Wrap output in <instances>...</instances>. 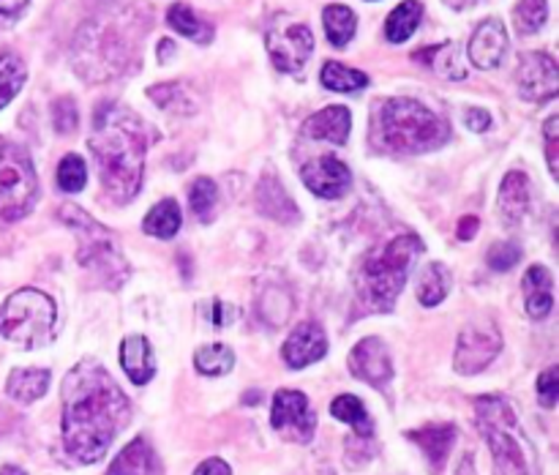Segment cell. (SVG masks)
Wrapping results in <instances>:
<instances>
[{"label":"cell","instance_id":"obj_1","mask_svg":"<svg viewBox=\"0 0 559 475\" xmlns=\"http://www.w3.org/2000/svg\"><path fill=\"white\" fill-rule=\"evenodd\" d=\"M129 399L104 366H74L63 380V446L71 459L93 464L129 424Z\"/></svg>","mask_w":559,"mask_h":475},{"label":"cell","instance_id":"obj_2","mask_svg":"<svg viewBox=\"0 0 559 475\" xmlns=\"http://www.w3.org/2000/svg\"><path fill=\"white\" fill-rule=\"evenodd\" d=\"M91 153L98 164L104 191L112 202L126 205L140 194L145 175L147 136L142 120L129 107L104 102L93 112Z\"/></svg>","mask_w":559,"mask_h":475},{"label":"cell","instance_id":"obj_3","mask_svg":"<svg viewBox=\"0 0 559 475\" xmlns=\"http://www.w3.org/2000/svg\"><path fill=\"white\" fill-rule=\"evenodd\" d=\"M451 129L437 112L415 98H385L371 118V142L388 153H426L445 145Z\"/></svg>","mask_w":559,"mask_h":475},{"label":"cell","instance_id":"obj_4","mask_svg":"<svg viewBox=\"0 0 559 475\" xmlns=\"http://www.w3.org/2000/svg\"><path fill=\"white\" fill-rule=\"evenodd\" d=\"M420 254H424V240L415 233L396 235L388 244L371 249L360 262V306L369 311H391Z\"/></svg>","mask_w":559,"mask_h":475},{"label":"cell","instance_id":"obj_5","mask_svg":"<svg viewBox=\"0 0 559 475\" xmlns=\"http://www.w3.org/2000/svg\"><path fill=\"white\" fill-rule=\"evenodd\" d=\"M475 424L491 448L495 475H540L538 451L524 435L516 413L506 399H475Z\"/></svg>","mask_w":559,"mask_h":475},{"label":"cell","instance_id":"obj_6","mask_svg":"<svg viewBox=\"0 0 559 475\" xmlns=\"http://www.w3.org/2000/svg\"><path fill=\"white\" fill-rule=\"evenodd\" d=\"M0 333L20 347H41L58 333V309L38 289H16L0 306Z\"/></svg>","mask_w":559,"mask_h":475},{"label":"cell","instance_id":"obj_7","mask_svg":"<svg viewBox=\"0 0 559 475\" xmlns=\"http://www.w3.org/2000/svg\"><path fill=\"white\" fill-rule=\"evenodd\" d=\"M60 218L80 235V254H76V262L91 276H96L98 284H104V287H118L126 278V273H129V265H126L123 254L115 246L109 229H104L96 218H91L76 205L60 207Z\"/></svg>","mask_w":559,"mask_h":475},{"label":"cell","instance_id":"obj_8","mask_svg":"<svg viewBox=\"0 0 559 475\" xmlns=\"http://www.w3.org/2000/svg\"><path fill=\"white\" fill-rule=\"evenodd\" d=\"M38 200V178L31 156L20 145H0V218L16 222Z\"/></svg>","mask_w":559,"mask_h":475},{"label":"cell","instance_id":"obj_9","mask_svg":"<svg viewBox=\"0 0 559 475\" xmlns=\"http://www.w3.org/2000/svg\"><path fill=\"white\" fill-rule=\"evenodd\" d=\"M502 349V333L497 328V322L491 320H478L464 325V331L459 333L456 342V355H453V369L459 375H480L484 369H489L495 364V358Z\"/></svg>","mask_w":559,"mask_h":475},{"label":"cell","instance_id":"obj_10","mask_svg":"<svg viewBox=\"0 0 559 475\" xmlns=\"http://www.w3.org/2000/svg\"><path fill=\"white\" fill-rule=\"evenodd\" d=\"M273 429L293 442H309L317 429V413L300 391H276L271 409Z\"/></svg>","mask_w":559,"mask_h":475},{"label":"cell","instance_id":"obj_11","mask_svg":"<svg viewBox=\"0 0 559 475\" xmlns=\"http://www.w3.org/2000/svg\"><path fill=\"white\" fill-rule=\"evenodd\" d=\"M519 96L527 102L546 104L559 93V66L549 52L522 55L516 66Z\"/></svg>","mask_w":559,"mask_h":475},{"label":"cell","instance_id":"obj_12","mask_svg":"<svg viewBox=\"0 0 559 475\" xmlns=\"http://www.w3.org/2000/svg\"><path fill=\"white\" fill-rule=\"evenodd\" d=\"M267 52H271L273 66L284 74H298L309 63L314 52V36L306 25H287L282 31L267 33Z\"/></svg>","mask_w":559,"mask_h":475},{"label":"cell","instance_id":"obj_13","mask_svg":"<svg viewBox=\"0 0 559 475\" xmlns=\"http://www.w3.org/2000/svg\"><path fill=\"white\" fill-rule=\"evenodd\" d=\"M300 178H304L306 189L314 191L322 200H338L353 186V173L336 156H320L314 162H309L300 169Z\"/></svg>","mask_w":559,"mask_h":475},{"label":"cell","instance_id":"obj_14","mask_svg":"<svg viewBox=\"0 0 559 475\" xmlns=\"http://www.w3.org/2000/svg\"><path fill=\"white\" fill-rule=\"evenodd\" d=\"M349 371L358 380L369 382V385L385 388L393 380V364L385 342L377 336H369L355 344L353 353H349Z\"/></svg>","mask_w":559,"mask_h":475},{"label":"cell","instance_id":"obj_15","mask_svg":"<svg viewBox=\"0 0 559 475\" xmlns=\"http://www.w3.org/2000/svg\"><path fill=\"white\" fill-rule=\"evenodd\" d=\"M506 52H508V31L506 25H502V20L489 16V20L478 22V27H475L473 36H469V47H467V55L469 60H473V66L489 71L502 63Z\"/></svg>","mask_w":559,"mask_h":475},{"label":"cell","instance_id":"obj_16","mask_svg":"<svg viewBox=\"0 0 559 475\" xmlns=\"http://www.w3.org/2000/svg\"><path fill=\"white\" fill-rule=\"evenodd\" d=\"M325 353H328V333L325 328L314 320L300 322V325L289 333V339L284 342V349H282L284 360H287V366H293V369H304V366L317 364L320 358H325Z\"/></svg>","mask_w":559,"mask_h":475},{"label":"cell","instance_id":"obj_17","mask_svg":"<svg viewBox=\"0 0 559 475\" xmlns=\"http://www.w3.org/2000/svg\"><path fill=\"white\" fill-rule=\"evenodd\" d=\"M349 131H353V115H349L347 107H333L320 109V112L311 115L304 123L300 134L309 136V140H322L333 142V145H344L349 140Z\"/></svg>","mask_w":559,"mask_h":475},{"label":"cell","instance_id":"obj_18","mask_svg":"<svg viewBox=\"0 0 559 475\" xmlns=\"http://www.w3.org/2000/svg\"><path fill=\"white\" fill-rule=\"evenodd\" d=\"M497 205H500L502 218H506L508 224H519L527 216L530 207H533V183H530L527 173L511 169V173L502 178Z\"/></svg>","mask_w":559,"mask_h":475},{"label":"cell","instance_id":"obj_19","mask_svg":"<svg viewBox=\"0 0 559 475\" xmlns=\"http://www.w3.org/2000/svg\"><path fill=\"white\" fill-rule=\"evenodd\" d=\"M524 304L533 320H546L555 306V276L546 265H530L524 273Z\"/></svg>","mask_w":559,"mask_h":475},{"label":"cell","instance_id":"obj_20","mask_svg":"<svg viewBox=\"0 0 559 475\" xmlns=\"http://www.w3.org/2000/svg\"><path fill=\"white\" fill-rule=\"evenodd\" d=\"M407 440H413L415 446L424 451V456L429 459L435 473H442V467H445L448 462V453H451L453 440H456V426L453 424L420 426V429L407 431Z\"/></svg>","mask_w":559,"mask_h":475},{"label":"cell","instance_id":"obj_21","mask_svg":"<svg viewBox=\"0 0 559 475\" xmlns=\"http://www.w3.org/2000/svg\"><path fill=\"white\" fill-rule=\"evenodd\" d=\"M107 475H162V464H158L151 442L145 437H136L115 456Z\"/></svg>","mask_w":559,"mask_h":475},{"label":"cell","instance_id":"obj_22","mask_svg":"<svg viewBox=\"0 0 559 475\" xmlns=\"http://www.w3.org/2000/svg\"><path fill=\"white\" fill-rule=\"evenodd\" d=\"M120 366L134 385H145L156 375V358L145 336H129L120 344Z\"/></svg>","mask_w":559,"mask_h":475},{"label":"cell","instance_id":"obj_23","mask_svg":"<svg viewBox=\"0 0 559 475\" xmlns=\"http://www.w3.org/2000/svg\"><path fill=\"white\" fill-rule=\"evenodd\" d=\"M257 205H260V211L265 213V216L276 218V222L287 224L298 218V207H295L293 197H289L287 189H284L276 178H271V175H265V178L260 180V186H257Z\"/></svg>","mask_w":559,"mask_h":475},{"label":"cell","instance_id":"obj_24","mask_svg":"<svg viewBox=\"0 0 559 475\" xmlns=\"http://www.w3.org/2000/svg\"><path fill=\"white\" fill-rule=\"evenodd\" d=\"M49 388V369H14L5 382V393L14 402L31 404L41 399Z\"/></svg>","mask_w":559,"mask_h":475},{"label":"cell","instance_id":"obj_25","mask_svg":"<svg viewBox=\"0 0 559 475\" xmlns=\"http://www.w3.org/2000/svg\"><path fill=\"white\" fill-rule=\"evenodd\" d=\"M167 25L173 27L175 33H180V36L191 38V41L197 44H207L213 38V25L211 22L202 20L200 14H197L191 5L186 3H173L167 11Z\"/></svg>","mask_w":559,"mask_h":475},{"label":"cell","instance_id":"obj_26","mask_svg":"<svg viewBox=\"0 0 559 475\" xmlns=\"http://www.w3.org/2000/svg\"><path fill=\"white\" fill-rule=\"evenodd\" d=\"M420 20H424V3H418V0H404V3H399L396 9L388 14L385 38L391 44L407 41V38L418 31Z\"/></svg>","mask_w":559,"mask_h":475},{"label":"cell","instance_id":"obj_27","mask_svg":"<svg viewBox=\"0 0 559 475\" xmlns=\"http://www.w3.org/2000/svg\"><path fill=\"white\" fill-rule=\"evenodd\" d=\"M322 25H325V36L333 47H347L358 31V16L349 5L331 3L322 11Z\"/></svg>","mask_w":559,"mask_h":475},{"label":"cell","instance_id":"obj_28","mask_svg":"<svg viewBox=\"0 0 559 475\" xmlns=\"http://www.w3.org/2000/svg\"><path fill=\"white\" fill-rule=\"evenodd\" d=\"M147 96H151L162 109H169V112L189 115L200 107V104H197V96L189 91V85H183V82H162V85H153L151 91H147Z\"/></svg>","mask_w":559,"mask_h":475},{"label":"cell","instance_id":"obj_29","mask_svg":"<svg viewBox=\"0 0 559 475\" xmlns=\"http://www.w3.org/2000/svg\"><path fill=\"white\" fill-rule=\"evenodd\" d=\"M451 293V271L442 262H431L418 278V300L424 306H440Z\"/></svg>","mask_w":559,"mask_h":475},{"label":"cell","instance_id":"obj_30","mask_svg":"<svg viewBox=\"0 0 559 475\" xmlns=\"http://www.w3.org/2000/svg\"><path fill=\"white\" fill-rule=\"evenodd\" d=\"M180 222H183V216H180L178 202L162 200L151 207V213H147L145 222H142V229H145L147 235H153V238L167 240L178 233Z\"/></svg>","mask_w":559,"mask_h":475},{"label":"cell","instance_id":"obj_31","mask_svg":"<svg viewBox=\"0 0 559 475\" xmlns=\"http://www.w3.org/2000/svg\"><path fill=\"white\" fill-rule=\"evenodd\" d=\"M322 85L328 91H336V93H355V91H364L369 85V76L358 69H349V66L336 63V60H328L322 66V74H320Z\"/></svg>","mask_w":559,"mask_h":475},{"label":"cell","instance_id":"obj_32","mask_svg":"<svg viewBox=\"0 0 559 475\" xmlns=\"http://www.w3.org/2000/svg\"><path fill=\"white\" fill-rule=\"evenodd\" d=\"M27 69L11 49H0V109L22 91Z\"/></svg>","mask_w":559,"mask_h":475},{"label":"cell","instance_id":"obj_33","mask_svg":"<svg viewBox=\"0 0 559 475\" xmlns=\"http://www.w3.org/2000/svg\"><path fill=\"white\" fill-rule=\"evenodd\" d=\"M331 415L333 418L342 420V424H349L355 431H358V435H364V437H369L371 429H374V424H371L364 402H360L358 396H353V393H344V396L333 399Z\"/></svg>","mask_w":559,"mask_h":475},{"label":"cell","instance_id":"obj_34","mask_svg":"<svg viewBox=\"0 0 559 475\" xmlns=\"http://www.w3.org/2000/svg\"><path fill=\"white\" fill-rule=\"evenodd\" d=\"M194 366L200 375L205 377H222L227 371H233L235 366V353L227 344H205L194 353Z\"/></svg>","mask_w":559,"mask_h":475},{"label":"cell","instance_id":"obj_35","mask_svg":"<svg viewBox=\"0 0 559 475\" xmlns=\"http://www.w3.org/2000/svg\"><path fill=\"white\" fill-rule=\"evenodd\" d=\"M418 63H426L431 66V69L437 71V74L442 76H456V80H462L464 76V69L462 66H456V44H437V47H426V49H418V52L413 55Z\"/></svg>","mask_w":559,"mask_h":475},{"label":"cell","instance_id":"obj_36","mask_svg":"<svg viewBox=\"0 0 559 475\" xmlns=\"http://www.w3.org/2000/svg\"><path fill=\"white\" fill-rule=\"evenodd\" d=\"M549 20V0H519L513 9V22L522 36H533Z\"/></svg>","mask_w":559,"mask_h":475},{"label":"cell","instance_id":"obj_37","mask_svg":"<svg viewBox=\"0 0 559 475\" xmlns=\"http://www.w3.org/2000/svg\"><path fill=\"white\" fill-rule=\"evenodd\" d=\"M218 189L211 178H197L189 189V207L200 222H211L213 211H216Z\"/></svg>","mask_w":559,"mask_h":475},{"label":"cell","instance_id":"obj_38","mask_svg":"<svg viewBox=\"0 0 559 475\" xmlns=\"http://www.w3.org/2000/svg\"><path fill=\"white\" fill-rule=\"evenodd\" d=\"M87 183V167L76 153L60 158L58 164V186L63 191H82Z\"/></svg>","mask_w":559,"mask_h":475},{"label":"cell","instance_id":"obj_39","mask_svg":"<svg viewBox=\"0 0 559 475\" xmlns=\"http://www.w3.org/2000/svg\"><path fill=\"white\" fill-rule=\"evenodd\" d=\"M52 120H55V131H58V134H71V131L76 129V123H80V112H76L74 98H69V96L55 98Z\"/></svg>","mask_w":559,"mask_h":475},{"label":"cell","instance_id":"obj_40","mask_svg":"<svg viewBox=\"0 0 559 475\" xmlns=\"http://www.w3.org/2000/svg\"><path fill=\"white\" fill-rule=\"evenodd\" d=\"M486 260H489V265L495 268V271L506 273V271H511L519 260H522V249H519L516 244H511V240H500V244L491 246Z\"/></svg>","mask_w":559,"mask_h":475},{"label":"cell","instance_id":"obj_41","mask_svg":"<svg viewBox=\"0 0 559 475\" xmlns=\"http://www.w3.org/2000/svg\"><path fill=\"white\" fill-rule=\"evenodd\" d=\"M538 399L544 407H555L559 399V366H549L544 375L538 377Z\"/></svg>","mask_w":559,"mask_h":475},{"label":"cell","instance_id":"obj_42","mask_svg":"<svg viewBox=\"0 0 559 475\" xmlns=\"http://www.w3.org/2000/svg\"><path fill=\"white\" fill-rule=\"evenodd\" d=\"M544 136H546V158H549V169L551 175H559V118L551 115L544 126Z\"/></svg>","mask_w":559,"mask_h":475},{"label":"cell","instance_id":"obj_43","mask_svg":"<svg viewBox=\"0 0 559 475\" xmlns=\"http://www.w3.org/2000/svg\"><path fill=\"white\" fill-rule=\"evenodd\" d=\"M464 120H467L469 131H489L491 129V115L486 112V109H480V107L467 109Z\"/></svg>","mask_w":559,"mask_h":475},{"label":"cell","instance_id":"obj_44","mask_svg":"<svg viewBox=\"0 0 559 475\" xmlns=\"http://www.w3.org/2000/svg\"><path fill=\"white\" fill-rule=\"evenodd\" d=\"M194 475H233V470H229L227 462H222V459L211 456V459H205V462H202L200 467L194 470Z\"/></svg>","mask_w":559,"mask_h":475},{"label":"cell","instance_id":"obj_45","mask_svg":"<svg viewBox=\"0 0 559 475\" xmlns=\"http://www.w3.org/2000/svg\"><path fill=\"white\" fill-rule=\"evenodd\" d=\"M478 227H480V222H478V216H464L462 222H459V240H473L475 235H478Z\"/></svg>","mask_w":559,"mask_h":475},{"label":"cell","instance_id":"obj_46","mask_svg":"<svg viewBox=\"0 0 559 475\" xmlns=\"http://www.w3.org/2000/svg\"><path fill=\"white\" fill-rule=\"evenodd\" d=\"M235 317V309H229V306H224L222 300H213V325H227L229 320Z\"/></svg>","mask_w":559,"mask_h":475},{"label":"cell","instance_id":"obj_47","mask_svg":"<svg viewBox=\"0 0 559 475\" xmlns=\"http://www.w3.org/2000/svg\"><path fill=\"white\" fill-rule=\"evenodd\" d=\"M31 0H0V16H16Z\"/></svg>","mask_w":559,"mask_h":475},{"label":"cell","instance_id":"obj_48","mask_svg":"<svg viewBox=\"0 0 559 475\" xmlns=\"http://www.w3.org/2000/svg\"><path fill=\"white\" fill-rule=\"evenodd\" d=\"M456 475H478V470H475V459L469 456V453L462 459V464L456 467Z\"/></svg>","mask_w":559,"mask_h":475},{"label":"cell","instance_id":"obj_49","mask_svg":"<svg viewBox=\"0 0 559 475\" xmlns=\"http://www.w3.org/2000/svg\"><path fill=\"white\" fill-rule=\"evenodd\" d=\"M484 3V0H445V5H451L453 11H464V9H473V5Z\"/></svg>","mask_w":559,"mask_h":475},{"label":"cell","instance_id":"obj_50","mask_svg":"<svg viewBox=\"0 0 559 475\" xmlns=\"http://www.w3.org/2000/svg\"><path fill=\"white\" fill-rule=\"evenodd\" d=\"M175 52V44L173 41H167V38H164L162 44H158V60H167V55H173Z\"/></svg>","mask_w":559,"mask_h":475},{"label":"cell","instance_id":"obj_51","mask_svg":"<svg viewBox=\"0 0 559 475\" xmlns=\"http://www.w3.org/2000/svg\"><path fill=\"white\" fill-rule=\"evenodd\" d=\"M0 475H27L25 470H20V467H11V464H5L3 470H0Z\"/></svg>","mask_w":559,"mask_h":475}]
</instances>
